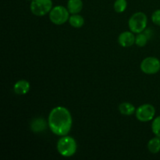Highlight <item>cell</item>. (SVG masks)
Wrapping results in <instances>:
<instances>
[{"label": "cell", "mask_w": 160, "mask_h": 160, "mask_svg": "<svg viewBox=\"0 0 160 160\" xmlns=\"http://www.w3.org/2000/svg\"><path fill=\"white\" fill-rule=\"evenodd\" d=\"M72 116L70 111L62 106L53 108L48 115V123L53 134L58 136H65L72 128Z\"/></svg>", "instance_id": "1"}, {"label": "cell", "mask_w": 160, "mask_h": 160, "mask_svg": "<svg viewBox=\"0 0 160 160\" xmlns=\"http://www.w3.org/2000/svg\"><path fill=\"white\" fill-rule=\"evenodd\" d=\"M56 147L61 156L64 157H71L76 153L78 145L73 138L65 135L58 141Z\"/></svg>", "instance_id": "2"}, {"label": "cell", "mask_w": 160, "mask_h": 160, "mask_svg": "<svg viewBox=\"0 0 160 160\" xmlns=\"http://www.w3.org/2000/svg\"><path fill=\"white\" fill-rule=\"evenodd\" d=\"M148 18L147 16L142 12H138L133 14L129 19L128 26L133 33L138 34L142 33L146 29Z\"/></svg>", "instance_id": "3"}, {"label": "cell", "mask_w": 160, "mask_h": 160, "mask_svg": "<svg viewBox=\"0 0 160 160\" xmlns=\"http://www.w3.org/2000/svg\"><path fill=\"white\" fill-rule=\"evenodd\" d=\"M67 8L62 6H55L49 12V20L56 25L64 24L70 18Z\"/></svg>", "instance_id": "4"}, {"label": "cell", "mask_w": 160, "mask_h": 160, "mask_svg": "<svg viewBox=\"0 0 160 160\" xmlns=\"http://www.w3.org/2000/svg\"><path fill=\"white\" fill-rule=\"evenodd\" d=\"M31 12L38 17H42L50 12L52 9V0H32L30 6Z\"/></svg>", "instance_id": "5"}, {"label": "cell", "mask_w": 160, "mask_h": 160, "mask_svg": "<svg viewBox=\"0 0 160 160\" xmlns=\"http://www.w3.org/2000/svg\"><path fill=\"white\" fill-rule=\"evenodd\" d=\"M140 67L145 74H156L160 70V61L156 57H147L142 61Z\"/></svg>", "instance_id": "6"}, {"label": "cell", "mask_w": 160, "mask_h": 160, "mask_svg": "<svg viewBox=\"0 0 160 160\" xmlns=\"http://www.w3.org/2000/svg\"><path fill=\"white\" fill-rule=\"evenodd\" d=\"M136 118L141 122H148L152 120L156 114V109L151 104H144L136 109Z\"/></svg>", "instance_id": "7"}, {"label": "cell", "mask_w": 160, "mask_h": 160, "mask_svg": "<svg viewBox=\"0 0 160 160\" xmlns=\"http://www.w3.org/2000/svg\"><path fill=\"white\" fill-rule=\"evenodd\" d=\"M118 42L122 47H130L135 44V36L132 31H124L119 35Z\"/></svg>", "instance_id": "8"}, {"label": "cell", "mask_w": 160, "mask_h": 160, "mask_svg": "<svg viewBox=\"0 0 160 160\" xmlns=\"http://www.w3.org/2000/svg\"><path fill=\"white\" fill-rule=\"evenodd\" d=\"M30 83L26 80H20L17 81L13 86V91L17 95H26L30 90Z\"/></svg>", "instance_id": "9"}, {"label": "cell", "mask_w": 160, "mask_h": 160, "mask_svg": "<svg viewBox=\"0 0 160 160\" xmlns=\"http://www.w3.org/2000/svg\"><path fill=\"white\" fill-rule=\"evenodd\" d=\"M82 0H69L67 2V9L71 14H78L82 10Z\"/></svg>", "instance_id": "10"}, {"label": "cell", "mask_w": 160, "mask_h": 160, "mask_svg": "<svg viewBox=\"0 0 160 160\" xmlns=\"http://www.w3.org/2000/svg\"><path fill=\"white\" fill-rule=\"evenodd\" d=\"M119 111L121 114L125 116H131L136 112V109L131 103L130 102H122L119 106Z\"/></svg>", "instance_id": "11"}, {"label": "cell", "mask_w": 160, "mask_h": 160, "mask_svg": "<svg viewBox=\"0 0 160 160\" xmlns=\"http://www.w3.org/2000/svg\"><path fill=\"white\" fill-rule=\"evenodd\" d=\"M148 149L152 154H157L160 151V138L155 137L148 142Z\"/></svg>", "instance_id": "12"}, {"label": "cell", "mask_w": 160, "mask_h": 160, "mask_svg": "<svg viewBox=\"0 0 160 160\" xmlns=\"http://www.w3.org/2000/svg\"><path fill=\"white\" fill-rule=\"evenodd\" d=\"M69 23L73 28H80L84 24V19L78 14H73L69 18Z\"/></svg>", "instance_id": "13"}, {"label": "cell", "mask_w": 160, "mask_h": 160, "mask_svg": "<svg viewBox=\"0 0 160 160\" xmlns=\"http://www.w3.org/2000/svg\"><path fill=\"white\" fill-rule=\"evenodd\" d=\"M128 6V2L127 0H116L114 2V10L118 13L123 12L127 9Z\"/></svg>", "instance_id": "14"}, {"label": "cell", "mask_w": 160, "mask_h": 160, "mask_svg": "<svg viewBox=\"0 0 160 160\" xmlns=\"http://www.w3.org/2000/svg\"><path fill=\"white\" fill-rule=\"evenodd\" d=\"M148 40V36L143 33H138L135 36V44L139 47H144L147 44Z\"/></svg>", "instance_id": "15"}, {"label": "cell", "mask_w": 160, "mask_h": 160, "mask_svg": "<svg viewBox=\"0 0 160 160\" xmlns=\"http://www.w3.org/2000/svg\"><path fill=\"white\" fill-rule=\"evenodd\" d=\"M31 128L35 132H39V131H42L45 130V120H42V119H38L36 120V122L32 123L31 125Z\"/></svg>", "instance_id": "16"}, {"label": "cell", "mask_w": 160, "mask_h": 160, "mask_svg": "<svg viewBox=\"0 0 160 160\" xmlns=\"http://www.w3.org/2000/svg\"><path fill=\"white\" fill-rule=\"evenodd\" d=\"M152 131L153 134L160 138V116L154 119L152 123Z\"/></svg>", "instance_id": "17"}, {"label": "cell", "mask_w": 160, "mask_h": 160, "mask_svg": "<svg viewBox=\"0 0 160 160\" xmlns=\"http://www.w3.org/2000/svg\"><path fill=\"white\" fill-rule=\"evenodd\" d=\"M152 20L156 25L160 26V9L155 11L152 15Z\"/></svg>", "instance_id": "18"}, {"label": "cell", "mask_w": 160, "mask_h": 160, "mask_svg": "<svg viewBox=\"0 0 160 160\" xmlns=\"http://www.w3.org/2000/svg\"><path fill=\"white\" fill-rule=\"evenodd\" d=\"M30 1H32V0H30Z\"/></svg>", "instance_id": "19"}]
</instances>
